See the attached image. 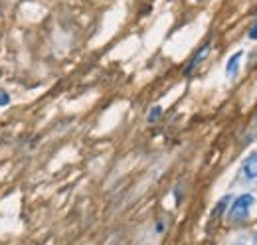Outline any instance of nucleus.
<instances>
[{
	"instance_id": "1",
	"label": "nucleus",
	"mask_w": 257,
	"mask_h": 245,
	"mask_svg": "<svg viewBox=\"0 0 257 245\" xmlns=\"http://www.w3.org/2000/svg\"><path fill=\"white\" fill-rule=\"evenodd\" d=\"M253 204H255V196H253V194H241V196H237V198L231 202V206H229V214H227L229 221H233V223H243V221L247 219L249 210H251Z\"/></svg>"
},
{
	"instance_id": "2",
	"label": "nucleus",
	"mask_w": 257,
	"mask_h": 245,
	"mask_svg": "<svg viewBox=\"0 0 257 245\" xmlns=\"http://www.w3.org/2000/svg\"><path fill=\"white\" fill-rule=\"evenodd\" d=\"M210 50H212V46H210V44H204V46L194 54V58L188 61V65H186V69H184V75H192V73L196 71V67L210 56Z\"/></svg>"
},
{
	"instance_id": "3",
	"label": "nucleus",
	"mask_w": 257,
	"mask_h": 245,
	"mask_svg": "<svg viewBox=\"0 0 257 245\" xmlns=\"http://www.w3.org/2000/svg\"><path fill=\"white\" fill-rule=\"evenodd\" d=\"M241 170H243L245 178H249V180H257V151L251 153V154L243 160Z\"/></svg>"
},
{
	"instance_id": "4",
	"label": "nucleus",
	"mask_w": 257,
	"mask_h": 245,
	"mask_svg": "<svg viewBox=\"0 0 257 245\" xmlns=\"http://www.w3.org/2000/svg\"><path fill=\"white\" fill-rule=\"evenodd\" d=\"M241 58H243V52H241V50L235 52L233 56H229V60H227V63H225V75H227V77H235V75H237Z\"/></svg>"
},
{
	"instance_id": "5",
	"label": "nucleus",
	"mask_w": 257,
	"mask_h": 245,
	"mask_svg": "<svg viewBox=\"0 0 257 245\" xmlns=\"http://www.w3.org/2000/svg\"><path fill=\"white\" fill-rule=\"evenodd\" d=\"M227 202H229V196L222 198V200L216 204V208L212 210V217H218V215H222V214H224V210H225V206H227Z\"/></svg>"
},
{
	"instance_id": "6",
	"label": "nucleus",
	"mask_w": 257,
	"mask_h": 245,
	"mask_svg": "<svg viewBox=\"0 0 257 245\" xmlns=\"http://www.w3.org/2000/svg\"><path fill=\"white\" fill-rule=\"evenodd\" d=\"M161 117H162V107H161V105H157V107H153V109H151V113H149L147 121H149V122H157Z\"/></svg>"
},
{
	"instance_id": "7",
	"label": "nucleus",
	"mask_w": 257,
	"mask_h": 245,
	"mask_svg": "<svg viewBox=\"0 0 257 245\" xmlns=\"http://www.w3.org/2000/svg\"><path fill=\"white\" fill-rule=\"evenodd\" d=\"M8 103H10V95H8V91L0 89V107H6Z\"/></svg>"
},
{
	"instance_id": "8",
	"label": "nucleus",
	"mask_w": 257,
	"mask_h": 245,
	"mask_svg": "<svg viewBox=\"0 0 257 245\" xmlns=\"http://www.w3.org/2000/svg\"><path fill=\"white\" fill-rule=\"evenodd\" d=\"M249 40H257V18H255V22H253V26L249 28Z\"/></svg>"
},
{
	"instance_id": "9",
	"label": "nucleus",
	"mask_w": 257,
	"mask_h": 245,
	"mask_svg": "<svg viewBox=\"0 0 257 245\" xmlns=\"http://www.w3.org/2000/svg\"><path fill=\"white\" fill-rule=\"evenodd\" d=\"M255 125H257V115H255Z\"/></svg>"
}]
</instances>
